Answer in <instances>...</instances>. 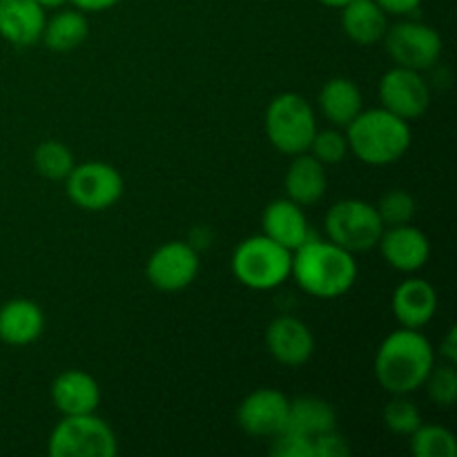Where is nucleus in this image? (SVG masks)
<instances>
[{
  "mask_svg": "<svg viewBox=\"0 0 457 457\" xmlns=\"http://www.w3.org/2000/svg\"><path fill=\"white\" fill-rule=\"evenodd\" d=\"M312 453L315 457H344L351 453L346 437L337 433V428L321 433V436L312 437Z\"/></svg>",
  "mask_w": 457,
  "mask_h": 457,
  "instance_id": "2f4dec72",
  "label": "nucleus"
},
{
  "mask_svg": "<svg viewBox=\"0 0 457 457\" xmlns=\"http://www.w3.org/2000/svg\"><path fill=\"white\" fill-rule=\"evenodd\" d=\"M379 103L384 110L404 120H415L427 114L431 105V89L422 71L393 67L379 79Z\"/></svg>",
  "mask_w": 457,
  "mask_h": 457,
  "instance_id": "9b49d317",
  "label": "nucleus"
},
{
  "mask_svg": "<svg viewBox=\"0 0 457 457\" xmlns=\"http://www.w3.org/2000/svg\"><path fill=\"white\" fill-rule=\"evenodd\" d=\"M65 187L71 204L87 212H101L123 196V177L114 165L87 161L71 168L65 179Z\"/></svg>",
  "mask_w": 457,
  "mask_h": 457,
  "instance_id": "6e6552de",
  "label": "nucleus"
},
{
  "mask_svg": "<svg viewBox=\"0 0 457 457\" xmlns=\"http://www.w3.org/2000/svg\"><path fill=\"white\" fill-rule=\"evenodd\" d=\"M45 315L29 299H12L0 308V339L9 346H27L43 335Z\"/></svg>",
  "mask_w": 457,
  "mask_h": 457,
  "instance_id": "6ab92c4d",
  "label": "nucleus"
},
{
  "mask_svg": "<svg viewBox=\"0 0 457 457\" xmlns=\"http://www.w3.org/2000/svg\"><path fill=\"white\" fill-rule=\"evenodd\" d=\"M52 402L62 415L96 413L101 404V386L85 370H65L54 379Z\"/></svg>",
  "mask_w": 457,
  "mask_h": 457,
  "instance_id": "a211bd4d",
  "label": "nucleus"
},
{
  "mask_svg": "<svg viewBox=\"0 0 457 457\" xmlns=\"http://www.w3.org/2000/svg\"><path fill=\"white\" fill-rule=\"evenodd\" d=\"M266 346L272 360L290 366V369H297V366L306 364L312 353H315V337H312V330L302 320L281 315L268 326Z\"/></svg>",
  "mask_w": 457,
  "mask_h": 457,
  "instance_id": "ddd939ff",
  "label": "nucleus"
},
{
  "mask_svg": "<svg viewBox=\"0 0 457 457\" xmlns=\"http://www.w3.org/2000/svg\"><path fill=\"white\" fill-rule=\"evenodd\" d=\"M428 393V400L433 404L442 406V409H449L455 404L457 397V370L455 364L449 361H442V364H433V369L428 370L427 379L422 384Z\"/></svg>",
  "mask_w": 457,
  "mask_h": 457,
  "instance_id": "bb28decb",
  "label": "nucleus"
},
{
  "mask_svg": "<svg viewBox=\"0 0 457 457\" xmlns=\"http://www.w3.org/2000/svg\"><path fill=\"white\" fill-rule=\"evenodd\" d=\"M290 400L275 388H257L237 409V422L248 436L275 437L286 428Z\"/></svg>",
  "mask_w": 457,
  "mask_h": 457,
  "instance_id": "f8f14e48",
  "label": "nucleus"
},
{
  "mask_svg": "<svg viewBox=\"0 0 457 457\" xmlns=\"http://www.w3.org/2000/svg\"><path fill=\"white\" fill-rule=\"evenodd\" d=\"M89 34V22L83 12L79 9H62L56 12L52 18L45 21V29L40 40L47 45L52 52L65 54L74 52L76 47L85 43Z\"/></svg>",
  "mask_w": 457,
  "mask_h": 457,
  "instance_id": "b1692460",
  "label": "nucleus"
},
{
  "mask_svg": "<svg viewBox=\"0 0 457 457\" xmlns=\"http://www.w3.org/2000/svg\"><path fill=\"white\" fill-rule=\"evenodd\" d=\"M67 3L74 4V9L83 13H96V12H107L114 4H119L120 0H67Z\"/></svg>",
  "mask_w": 457,
  "mask_h": 457,
  "instance_id": "72a5a7b5",
  "label": "nucleus"
},
{
  "mask_svg": "<svg viewBox=\"0 0 457 457\" xmlns=\"http://www.w3.org/2000/svg\"><path fill=\"white\" fill-rule=\"evenodd\" d=\"M47 451L52 457H114L119 440L96 413L62 415L49 436Z\"/></svg>",
  "mask_w": 457,
  "mask_h": 457,
  "instance_id": "423d86ee",
  "label": "nucleus"
},
{
  "mask_svg": "<svg viewBox=\"0 0 457 457\" xmlns=\"http://www.w3.org/2000/svg\"><path fill=\"white\" fill-rule=\"evenodd\" d=\"M317 103H320L321 116L337 128H346L364 110V98L357 83L342 76L326 80Z\"/></svg>",
  "mask_w": 457,
  "mask_h": 457,
  "instance_id": "4be33fe9",
  "label": "nucleus"
},
{
  "mask_svg": "<svg viewBox=\"0 0 457 457\" xmlns=\"http://www.w3.org/2000/svg\"><path fill=\"white\" fill-rule=\"evenodd\" d=\"M411 451L415 457H455L457 442L455 436L437 424H420L411 433Z\"/></svg>",
  "mask_w": 457,
  "mask_h": 457,
  "instance_id": "393cba45",
  "label": "nucleus"
},
{
  "mask_svg": "<svg viewBox=\"0 0 457 457\" xmlns=\"http://www.w3.org/2000/svg\"><path fill=\"white\" fill-rule=\"evenodd\" d=\"M440 357L449 364H457V330L449 328L446 337L440 342Z\"/></svg>",
  "mask_w": 457,
  "mask_h": 457,
  "instance_id": "f704fd0d",
  "label": "nucleus"
},
{
  "mask_svg": "<svg viewBox=\"0 0 457 457\" xmlns=\"http://www.w3.org/2000/svg\"><path fill=\"white\" fill-rule=\"evenodd\" d=\"M382 40L393 62L397 67H406V70H431L442 56L440 34L427 22H397V25L388 27Z\"/></svg>",
  "mask_w": 457,
  "mask_h": 457,
  "instance_id": "1a4fd4ad",
  "label": "nucleus"
},
{
  "mask_svg": "<svg viewBox=\"0 0 457 457\" xmlns=\"http://www.w3.org/2000/svg\"><path fill=\"white\" fill-rule=\"evenodd\" d=\"M348 152L369 165H391L409 152L411 125L409 120L391 114L384 107L361 110L346 125Z\"/></svg>",
  "mask_w": 457,
  "mask_h": 457,
  "instance_id": "7ed1b4c3",
  "label": "nucleus"
},
{
  "mask_svg": "<svg viewBox=\"0 0 457 457\" xmlns=\"http://www.w3.org/2000/svg\"><path fill=\"white\" fill-rule=\"evenodd\" d=\"M286 195L290 201L303 205H315L324 199L328 177H326V165L320 163L312 154L293 156L288 172H286Z\"/></svg>",
  "mask_w": 457,
  "mask_h": 457,
  "instance_id": "aec40b11",
  "label": "nucleus"
},
{
  "mask_svg": "<svg viewBox=\"0 0 457 457\" xmlns=\"http://www.w3.org/2000/svg\"><path fill=\"white\" fill-rule=\"evenodd\" d=\"M272 457H315L312 453V440L293 431H279L272 437L270 446Z\"/></svg>",
  "mask_w": 457,
  "mask_h": 457,
  "instance_id": "7c9ffc66",
  "label": "nucleus"
},
{
  "mask_svg": "<svg viewBox=\"0 0 457 457\" xmlns=\"http://www.w3.org/2000/svg\"><path fill=\"white\" fill-rule=\"evenodd\" d=\"M342 29L353 43H379L388 29V13L375 0H351L342 7Z\"/></svg>",
  "mask_w": 457,
  "mask_h": 457,
  "instance_id": "412c9836",
  "label": "nucleus"
},
{
  "mask_svg": "<svg viewBox=\"0 0 457 457\" xmlns=\"http://www.w3.org/2000/svg\"><path fill=\"white\" fill-rule=\"evenodd\" d=\"M196 275H199V253L190 241H168L147 259V281L163 293L187 288Z\"/></svg>",
  "mask_w": 457,
  "mask_h": 457,
  "instance_id": "9d476101",
  "label": "nucleus"
},
{
  "mask_svg": "<svg viewBox=\"0 0 457 457\" xmlns=\"http://www.w3.org/2000/svg\"><path fill=\"white\" fill-rule=\"evenodd\" d=\"M393 315L402 328L422 330L437 312V293L427 279H404L391 299Z\"/></svg>",
  "mask_w": 457,
  "mask_h": 457,
  "instance_id": "2eb2a0df",
  "label": "nucleus"
},
{
  "mask_svg": "<svg viewBox=\"0 0 457 457\" xmlns=\"http://www.w3.org/2000/svg\"><path fill=\"white\" fill-rule=\"evenodd\" d=\"M324 228L333 244L355 254L378 248L379 237L386 226L373 204L361 199H344L326 212Z\"/></svg>",
  "mask_w": 457,
  "mask_h": 457,
  "instance_id": "0eeeda50",
  "label": "nucleus"
},
{
  "mask_svg": "<svg viewBox=\"0 0 457 457\" xmlns=\"http://www.w3.org/2000/svg\"><path fill=\"white\" fill-rule=\"evenodd\" d=\"M36 3H38L40 7H43L45 12H47V9H61L62 4L67 3V0H36Z\"/></svg>",
  "mask_w": 457,
  "mask_h": 457,
  "instance_id": "c9c22d12",
  "label": "nucleus"
},
{
  "mask_svg": "<svg viewBox=\"0 0 457 457\" xmlns=\"http://www.w3.org/2000/svg\"><path fill=\"white\" fill-rule=\"evenodd\" d=\"M263 123H266V137L272 147L288 156L308 152L317 132L315 110L306 98L293 92L272 98Z\"/></svg>",
  "mask_w": 457,
  "mask_h": 457,
  "instance_id": "39448f33",
  "label": "nucleus"
},
{
  "mask_svg": "<svg viewBox=\"0 0 457 457\" xmlns=\"http://www.w3.org/2000/svg\"><path fill=\"white\" fill-rule=\"evenodd\" d=\"M308 154L315 156L320 163L324 165H337L346 159L348 154V141L346 134L339 129H324V132H315L312 137Z\"/></svg>",
  "mask_w": 457,
  "mask_h": 457,
  "instance_id": "c756f323",
  "label": "nucleus"
},
{
  "mask_svg": "<svg viewBox=\"0 0 457 457\" xmlns=\"http://www.w3.org/2000/svg\"><path fill=\"white\" fill-rule=\"evenodd\" d=\"M379 7L386 13H393V16H406V13H413L415 9L422 4V0H375Z\"/></svg>",
  "mask_w": 457,
  "mask_h": 457,
  "instance_id": "473e14b6",
  "label": "nucleus"
},
{
  "mask_svg": "<svg viewBox=\"0 0 457 457\" xmlns=\"http://www.w3.org/2000/svg\"><path fill=\"white\" fill-rule=\"evenodd\" d=\"M317 3L326 4V7H333V9H342L344 4H348L351 0H317Z\"/></svg>",
  "mask_w": 457,
  "mask_h": 457,
  "instance_id": "e433bc0d",
  "label": "nucleus"
},
{
  "mask_svg": "<svg viewBox=\"0 0 457 457\" xmlns=\"http://www.w3.org/2000/svg\"><path fill=\"white\" fill-rule=\"evenodd\" d=\"M335 422H337L335 409L321 397L302 395L297 400H290L286 431L299 433V436L312 440V437L335 428Z\"/></svg>",
  "mask_w": 457,
  "mask_h": 457,
  "instance_id": "5701e85b",
  "label": "nucleus"
},
{
  "mask_svg": "<svg viewBox=\"0 0 457 457\" xmlns=\"http://www.w3.org/2000/svg\"><path fill=\"white\" fill-rule=\"evenodd\" d=\"M378 248L388 266L400 272H418L431 257L428 237L411 223L384 228Z\"/></svg>",
  "mask_w": 457,
  "mask_h": 457,
  "instance_id": "4468645a",
  "label": "nucleus"
},
{
  "mask_svg": "<svg viewBox=\"0 0 457 457\" xmlns=\"http://www.w3.org/2000/svg\"><path fill=\"white\" fill-rule=\"evenodd\" d=\"M45 21V9L36 0H0V36L16 47L38 43Z\"/></svg>",
  "mask_w": 457,
  "mask_h": 457,
  "instance_id": "f3484780",
  "label": "nucleus"
},
{
  "mask_svg": "<svg viewBox=\"0 0 457 457\" xmlns=\"http://www.w3.org/2000/svg\"><path fill=\"white\" fill-rule=\"evenodd\" d=\"M357 262L353 253L339 248L333 241L315 237L293 253L290 277L299 288L317 299H337L346 295L357 281Z\"/></svg>",
  "mask_w": 457,
  "mask_h": 457,
  "instance_id": "f257e3e1",
  "label": "nucleus"
},
{
  "mask_svg": "<svg viewBox=\"0 0 457 457\" xmlns=\"http://www.w3.org/2000/svg\"><path fill=\"white\" fill-rule=\"evenodd\" d=\"M290 268L293 253L263 232L241 241L232 254V275L250 290L279 288L290 279Z\"/></svg>",
  "mask_w": 457,
  "mask_h": 457,
  "instance_id": "20e7f679",
  "label": "nucleus"
},
{
  "mask_svg": "<svg viewBox=\"0 0 457 457\" xmlns=\"http://www.w3.org/2000/svg\"><path fill=\"white\" fill-rule=\"evenodd\" d=\"M74 165V154L61 141H45L34 152L36 172L49 181H65Z\"/></svg>",
  "mask_w": 457,
  "mask_h": 457,
  "instance_id": "a878e982",
  "label": "nucleus"
},
{
  "mask_svg": "<svg viewBox=\"0 0 457 457\" xmlns=\"http://www.w3.org/2000/svg\"><path fill=\"white\" fill-rule=\"evenodd\" d=\"M375 208H378L379 217H382L384 226L386 228L411 223L413 221L415 212H418L415 196L411 195L409 190H400V187L382 195V199H379V204L375 205Z\"/></svg>",
  "mask_w": 457,
  "mask_h": 457,
  "instance_id": "cd10ccee",
  "label": "nucleus"
},
{
  "mask_svg": "<svg viewBox=\"0 0 457 457\" xmlns=\"http://www.w3.org/2000/svg\"><path fill=\"white\" fill-rule=\"evenodd\" d=\"M433 364L436 351L422 330L400 326L379 344L375 355V378L391 395H409L422 388Z\"/></svg>",
  "mask_w": 457,
  "mask_h": 457,
  "instance_id": "f03ea898",
  "label": "nucleus"
},
{
  "mask_svg": "<svg viewBox=\"0 0 457 457\" xmlns=\"http://www.w3.org/2000/svg\"><path fill=\"white\" fill-rule=\"evenodd\" d=\"M382 418L388 431L395 436H411L422 424L420 409L406 395H393V400L384 406Z\"/></svg>",
  "mask_w": 457,
  "mask_h": 457,
  "instance_id": "c85d7f7f",
  "label": "nucleus"
},
{
  "mask_svg": "<svg viewBox=\"0 0 457 457\" xmlns=\"http://www.w3.org/2000/svg\"><path fill=\"white\" fill-rule=\"evenodd\" d=\"M262 226L263 235L270 237L272 241H277L284 248H288L290 253H295L299 245H303L312 237L302 205L290 201L288 196L286 199H275L266 205Z\"/></svg>",
  "mask_w": 457,
  "mask_h": 457,
  "instance_id": "dca6fc26",
  "label": "nucleus"
}]
</instances>
